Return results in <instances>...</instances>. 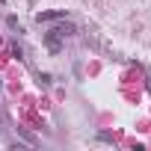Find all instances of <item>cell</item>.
Listing matches in <instances>:
<instances>
[{
    "label": "cell",
    "instance_id": "7a4b0ae2",
    "mask_svg": "<svg viewBox=\"0 0 151 151\" xmlns=\"http://www.w3.org/2000/svg\"><path fill=\"white\" fill-rule=\"evenodd\" d=\"M53 18H65V12H42L39 21H53Z\"/></svg>",
    "mask_w": 151,
    "mask_h": 151
},
{
    "label": "cell",
    "instance_id": "6da1fadb",
    "mask_svg": "<svg viewBox=\"0 0 151 151\" xmlns=\"http://www.w3.org/2000/svg\"><path fill=\"white\" fill-rule=\"evenodd\" d=\"M68 36H74V24H62V27H53L47 36H45V45L50 50H59V42H65Z\"/></svg>",
    "mask_w": 151,
    "mask_h": 151
}]
</instances>
